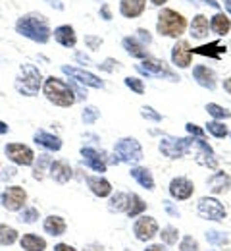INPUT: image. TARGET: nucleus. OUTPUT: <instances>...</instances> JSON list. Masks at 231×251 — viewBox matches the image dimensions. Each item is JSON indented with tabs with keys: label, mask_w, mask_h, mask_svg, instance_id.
Instances as JSON below:
<instances>
[{
	"label": "nucleus",
	"mask_w": 231,
	"mask_h": 251,
	"mask_svg": "<svg viewBox=\"0 0 231 251\" xmlns=\"http://www.w3.org/2000/svg\"><path fill=\"white\" fill-rule=\"evenodd\" d=\"M193 75H195L198 85H202V87H206V89H214V87H216V75H214V72L208 70L206 66H195Z\"/></svg>",
	"instance_id": "obj_19"
},
{
	"label": "nucleus",
	"mask_w": 231,
	"mask_h": 251,
	"mask_svg": "<svg viewBox=\"0 0 231 251\" xmlns=\"http://www.w3.org/2000/svg\"><path fill=\"white\" fill-rule=\"evenodd\" d=\"M226 8H228V12L231 14V0H226Z\"/></svg>",
	"instance_id": "obj_56"
},
{
	"label": "nucleus",
	"mask_w": 231,
	"mask_h": 251,
	"mask_svg": "<svg viewBox=\"0 0 231 251\" xmlns=\"http://www.w3.org/2000/svg\"><path fill=\"white\" fill-rule=\"evenodd\" d=\"M206 129H208L214 137H226V135H228V127L222 124V122H218V120L208 122V124H206Z\"/></svg>",
	"instance_id": "obj_36"
},
{
	"label": "nucleus",
	"mask_w": 231,
	"mask_h": 251,
	"mask_svg": "<svg viewBox=\"0 0 231 251\" xmlns=\"http://www.w3.org/2000/svg\"><path fill=\"white\" fill-rule=\"evenodd\" d=\"M187 127V131L191 133V135H195V137H200V139H204V131L198 127V126H195V124H187L185 126Z\"/></svg>",
	"instance_id": "obj_44"
},
{
	"label": "nucleus",
	"mask_w": 231,
	"mask_h": 251,
	"mask_svg": "<svg viewBox=\"0 0 231 251\" xmlns=\"http://www.w3.org/2000/svg\"><path fill=\"white\" fill-rule=\"evenodd\" d=\"M18 242V232L6 224H0V246H12Z\"/></svg>",
	"instance_id": "obj_33"
},
{
	"label": "nucleus",
	"mask_w": 231,
	"mask_h": 251,
	"mask_svg": "<svg viewBox=\"0 0 231 251\" xmlns=\"http://www.w3.org/2000/svg\"><path fill=\"white\" fill-rule=\"evenodd\" d=\"M85 43L89 45V49H99L100 45H102V39H99V37H85Z\"/></svg>",
	"instance_id": "obj_45"
},
{
	"label": "nucleus",
	"mask_w": 231,
	"mask_h": 251,
	"mask_svg": "<svg viewBox=\"0 0 231 251\" xmlns=\"http://www.w3.org/2000/svg\"><path fill=\"white\" fill-rule=\"evenodd\" d=\"M137 70H139L141 74L148 75V77H168V79H171V81H177V79H179V77H175V75L171 74V70H169L162 60H156V58H147V60H143V64L137 66Z\"/></svg>",
	"instance_id": "obj_8"
},
{
	"label": "nucleus",
	"mask_w": 231,
	"mask_h": 251,
	"mask_svg": "<svg viewBox=\"0 0 231 251\" xmlns=\"http://www.w3.org/2000/svg\"><path fill=\"white\" fill-rule=\"evenodd\" d=\"M54 39L60 45H64V47H75V43H77V37H75V31H73L71 25H60V27H56L54 29Z\"/></svg>",
	"instance_id": "obj_23"
},
{
	"label": "nucleus",
	"mask_w": 231,
	"mask_h": 251,
	"mask_svg": "<svg viewBox=\"0 0 231 251\" xmlns=\"http://www.w3.org/2000/svg\"><path fill=\"white\" fill-rule=\"evenodd\" d=\"M77 58H79V60H83V54H77ZM85 62L91 64V60H89V58H85Z\"/></svg>",
	"instance_id": "obj_57"
},
{
	"label": "nucleus",
	"mask_w": 231,
	"mask_h": 251,
	"mask_svg": "<svg viewBox=\"0 0 231 251\" xmlns=\"http://www.w3.org/2000/svg\"><path fill=\"white\" fill-rule=\"evenodd\" d=\"M160 151L168 158H181L191 151V139H181V137H169L166 135L160 139Z\"/></svg>",
	"instance_id": "obj_6"
},
{
	"label": "nucleus",
	"mask_w": 231,
	"mask_h": 251,
	"mask_svg": "<svg viewBox=\"0 0 231 251\" xmlns=\"http://www.w3.org/2000/svg\"><path fill=\"white\" fill-rule=\"evenodd\" d=\"M206 110H208V114H210V116H214L216 120L231 118L230 110H226L224 106H220V104H216V102H210V104H206Z\"/></svg>",
	"instance_id": "obj_34"
},
{
	"label": "nucleus",
	"mask_w": 231,
	"mask_h": 251,
	"mask_svg": "<svg viewBox=\"0 0 231 251\" xmlns=\"http://www.w3.org/2000/svg\"><path fill=\"white\" fill-rule=\"evenodd\" d=\"M131 176L143 186L145 189H154V178H152V174L147 170V168H141V166H137V168H131Z\"/></svg>",
	"instance_id": "obj_28"
},
{
	"label": "nucleus",
	"mask_w": 231,
	"mask_h": 251,
	"mask_svg": "<svg viewBox=\"0 0 231 251\" xmlns=\"http://www.w3.org/2000/svg\"><path fill=\"white\" fill-rule=\"evenodd\" d=\"M122 45H124L126 52H127V54H131L133 58H147L145 45H143V43H139L135 37H126V39L122 41Z\"/></svg>",
	"instance_id": "obj_24"
},
{
	"label": "nucleus",
	"mask_w": 231,
	"mask_h": 251,
	"mask_svg": "<svg viewBox=\"0 0 231 251\" xmlns=\"http://www.w3.org/2000/svg\"><path fill=\"white\" fill-rule=\"evenodd\" d=\"M150 2H152V4H156V6H162V4L168 2V0H150Z\"/></svg>",
	"instance_id": "obj_55"
},
{
	"label": "nucleus",
	"mask_w": 231,
	"mask_h": 251,
	"mask_svg": "<svg viewBox=\"0 0 231 251\" xmlns=\"http://www.w3.org/2000/svg\"><path fill=\"white\" fill-rule=\"evenodd\" d=\"M224 89H226V91L231 95V77H228V79L224 81Z\"/></svg>",
	"instance_id": "obj_51"
},
{
	"label": "nucleus",
	"mask_w": 231,
	"mask_h": 251,
	"mask_svg": "<svg viewBox=\"0 0 231 251\" xmlns=\"http://www.w3.org/2000/svg\"><path fill=\"white\" fill-rule=\"evenodd\" d=\"M191 149H193V153H195V158H197L198 164L208 166V168H212V170L218 166V160H216V157H214L212 147H210L204 139H200V137L191 139Z\"/></svg>",
	"instance_id": "obj_9"
},
{
	"label": "nucleus",
	"mask_w": 231,
	"mask_h": 251,
	"mask_svg": "<svg viewBox=\"0 0 231 251\" xmlns=\"http://www.w3.org/2000/svg\"><path fill=\"white\" fill-rule=\"evenodd\" d=\"M6 131H8V126H6L4 122H2V120H0V135H4Z\"/></svg>",
	"instance_id": "obj_53"
},
{
	"label": "nucleus",
	"mask_w": 231,
	"mask_h": 251,
	"mask_svg": "<svg viewBox=\"0 0 231 251\" xmlns=\"http://www.w3.org/2000/svg\"><path fill=\"white\" fill-rule=\"evenodd\" d=\"M114 153H116L118 160L127 162V164H135V162H139V160L143 158V149H141L139 141L133 139V137H124V139H120V141L116 143V147H114Z\"/></svg>",
	"instance_id": "obj_5"
},
{
	"label": "nucleus",
	"mask_w": 231,
	"mask_h": 251,
	"mask_svg": "<svg viewBox=\"0 0 231 251\" xmlns=\"http://www.w3.org/2000/svg\"><path fill=\"white\" fill-rule=\"evenodd\" d=\"M25 201H27V193L20 186H10L2 193V205L8 211H20L25 205Z\"/></svg>",
	"instance_id": "obj_12"
},
{
	"label": "nucleus",
	"mask_w": 231,
	"mask_h": 251,
	"mask_svg": "<svg viewBox=\"0 0 231 251\" xmlns=\"http://www.w3.org/2000/svg\"><path fill=\"white\" fill-rule=\"evenodd\" d=\"M202 2H206V4H210V6H212V8H220V6H218V2H216V0H202Z\"/></svg>",
	"instance_id": "obj_54"
},
{
	"label": "nucleus",
	"mask_w": 231,
	"mask_h": 251,
	"mask_svg": "<svg viewBox=\"0 0 231 251\" xmlns=\"http://www.w3.org/2000/svg\"><path fill=\"white\" fill-rule=\"evenodd\" d=\"M62 72L77 79L81 85H87V87H95V89H102L104 87V81L100 79L99 75L91 74V72H85V70H79V68H71V66H62Z\"/></svg>",
	"instance_id": "obj_11"
},
{
	"label": "nucleus",
	"mask_w": 231,
	"mask_h": 251,
	"mask_svg": "<svg viewBox=\"0 0 231 251\" xmlns=\"http://www.w3.org/2000/svg\"><path fill=\"white\" fill-rule=\"evenodd\" d=\"M198 215L206 220H224L226 219V207L214 199V197H202L197 207Z\"/></svg>",
	"instance_id": "obj_7"
},
{
	"label": "nucleus",
	"mask_w": 231,
	"mask_h": 251,
	"mask_svg": "<svg viewBox=\"0 0 231 251\" xmlns=\"http://www.w3.org/2000/svg\"><path fill=\"white\" fill-rule=\"evenodd\" d=\"M156 29L160 35L164 37H179L183 35L185 29H187V20L177 14L175 10H169V8H164L158 16V24H156Z\"/></svg>",
	"instance_id": "obj_3"
},
{
	"label": "nucleus",
	"mask_w": 231,
	"mask_h": 251,
	"mask_svg": "<svg viewBox=\"0 0 231 251\" xmlns=\"http://www.w3.org/2000/svg\"><path fill=\"white\" fill-rule=\"evenodd\" d=\"M50 157L48 155H41L39 157V162L35 164V168H33V178L35 180H42V176H44V168L46 166H50Z\"/></svg>",
	"instance_id": "obj_35"
},
{
	"label": "nucleus",
	"mask_w": 231,
	"mask_h": 251,
	"mask_svg": "<svg viewBox=\"0 0 231 251\" xmlns=\"http://www.w3.org/2000/svg\"><path fill=\"white\" fill-rule=\"evenodd\" d=\"M16 31L35 43H46L50 37L48 22L42 14H27L16 22Z\"/></svg>",
	"instance_id": "obj_1"
},
{
	"label": "nucleus",
	"mask_w": 231,
	"mask_h": 251,
	"mask_svg": "<svg viewBox=\"0 0 231 251\" xmlns=\"http://www.w3.org/2000/svg\"><path fill=\"white\" fill-rule=\"evenodd\" d=\"M145 251H166L164 246H148Z\"/></svg>",
	"instance_id": "obj_50"
},
{
	"label": "nucleus",
	"mask_w": 231,
	"mask_h": 251,
	"mask_svg": "<svg viewBox=\"0 0 231 251\" xmlns=\"http://www.w3.org/2000/svg\"><path fill=\"white\" fill-rule=\"evenodd\" d=\"M179 250L181 251H198L197 240L191 238V236H185V238L181 240V244H179Z\"/></svg>",
	"instance_id": "obj_41"
},
{
	"label": "nucleus",
	"mask_w": 231,
	"mask_h": 251,
	"mask_svg": "<svg viewBox=\"0 0 231 251\" xmlns=\"http://www.w3.org/2000/svg\"><path fill=\"white\" fill-rule=\"evenodd\" d=\"M208 188L212 193H224L231 188V178L226 172H216L208 178Z\"/></svg>",
	"instance_id": "obj_20"
},
{
	"label": "nucleus",
	"mask_w": 231,
	"mask_h": 251,
	"mask_svg": "<svg viewBox=\"0 0 231 251\" xmlns=\"http://www.w3.org/2000/svg\"><path fill=\"white\" fill-rule=\"evenodd\" d=\"M81 157H83V162L93 168L95 172H104L106 170V160L100 155L97 149H91V147H83L81 149Z\"/></svg>",
	"instance_id": "obj_16"
},
{
	"label": "nucleus",
	"mask_w": 231,
	"mask_h": 251,
	"mask_svg": "<svg viewBox=\"0 0 231 251\" xmlns=\"http://www.w3.org/2000/svg\"><path fill=\"white\" fill-rule=\"evenodd\" d=\"M208 29H210V25H208L206 16L198 14L197 18L193 20V24H191V35L195 39H204V37H208Z\"/></svg>",
	"instance_id": "obj_29"
},
{
	"label": "nucleus",
	"mask_w": 231,
	"mask_h": 251,
	"mask_svg": "<svg viewBox=\"0 0 231 251\" xmlns=\"http://www.w3.org/2000/svg\"><path fill=\"white\" fill-rule=\"evenodd\" d=\"M87 186L91 188V191L97 195V197H108L112 193V186L106 178H100V176H89L87 178Z\"/></svg>",
	"instance_id": "obj_22"
},
{
	"label": "nucleus",
	"mask_w": 231,
	"mask_h": 251,
	"mask_svg": "<svg viewBox=\"0 0 231 251\" xmlns=\"http://www.w3.org/2000/svg\"><path fill=\"white\" fill-rule=\"evenodd\" d=\"M44 232L50 236H62L66 232V220L62 217H48L44 220Z\"/></svg>",
	"instance_id": "obj_26"
},
{
	"label": "nucleus",
	"mask_w": 231,
	"mask_h": 251,
	"mask_svg": "<svg viewBox=\"0 0 231 251\" xmlns=\"http://www.w3.org/2000/svg\"><path fill=\"white\" fill-rule=\"evenodd\" d=\"M20 246L23 251H44L46 250V242L35 234H25L21 240H20Z\"/></svg>",
	"instance_id": "obj_25"
},
{
	"label": "nucleus",
	"mask_w": 231,
	"mask_h": 251,
	"mask_svg": "<svg viewBox=\"0 0 231 251\" xmlns=\"http://www.w3.org/2000/svg\"><path fill=\"white\" fill-rule=\"evenodd\" d=\"M162 242L166 244H169V246H173V244H177V238H179V232H177V228H173V226H166L164 230H162Z\"/></svg>",
	"instance_id": "obj_37"
},
{
	"label": "nucleus",
	"mask_w": 231,
	"mask_h": 251,
	"mask_svg": "<svg viewBox=\"0 0 231 251\" xmlns=\"http://www.w3.org/2000/svg\"><path fill=\"white\" fill-rule=\"evenodd\" d=\"M147 209V203L139 197V195H135V193H131V197H129V207H127V217H137V215H141L143 211Z\"/></svg>",
	"instance_id": "obj_32"
},
{
	"label": "nucleus",
	"mask_w": 231,
	"mask_h": 251,
	"mask_svg": "<svg viewBox=\"0 0 231 251\" xmlns=\"http://www.w3.org/2000/svg\"><path fill=\"white\" fill-rule=\"evenodd\" d=\"M100 14H102V18H104L106 22H108V20H112V14H110V10H108V6H106V4L100 8Z\"/></svg>",
	"instance_id": "obj_47"
},
{
	"label": "nucleus",
	"mask_w": 231,
	"mask_h": 251,
	"mask_svg": "<svg viewBox=\"0 0 231 251\" xmlns=\"http://www.w3.org/2000/svg\"><path fill=\"white\" fill-rule=\"evenodd\" d=\"M191 56H193V49L189 47V43L179 41L173 45L171 49V60L177 68H187L191 64Z\"/></svg>",
	"instance_id": "obj_15"
},
{
	"label": "nucleus",
	"mask_w": 231,
	"mask_h": 251,
	"mask_svg": "<svg viewBox=\"0 0 231 251\" xmlns=\"http://www.w3.org/2000/svg\"><path fill=\"white\" fill-rule=\"evenodd\" d=\"M126 85L135 91L137 95H143L145 93V85H143V79H139V77H126Z\"/></svg>",
	"instance_id": "obj_39"
},
{
	"label": "nucleus",
	"mask_w": 231,
	"mask_h": 251,
	"mask_svg": "<svg viewBox=\"0 0 231 251\" xmlns=\"http://www.w3.org/2000/svg\"><path fill=\"white\" fill-rule=\"evenodd\" d=\"M42 91L46 95V99H48L50 102H54L56 106L67 108V106H71V104L75 102V95H73L71 85L66 83V81H62V79H58V77H54V75L44 81Z\"/></svg>",
	"instance_id": "obj_2"
},
{
	"label": "nucleus",
	"mask_w": 231,
	"mask_h": 251,
	"mask_svg": "<svg viewBox=\"0 0 231 251\" xmlns=\"http://www.w3.org/2000/svg\"><path fill=\"white\" fill-rule=\"evenodd\" d=\"M133 232H135L137 240H141V242L152 240L158 234V222L152 219V217H141V219H137V222L133 224Z\"/></svg>",
	"instance_id": "obj_13"
},
{
	"label": "nucleus",
	"mask_w": 231,
	"mask_h": 251,
	"mask_svg": "<svg viewBox=\"0 0 231 251\" xmlns=\"http://www.w3.org/2000/svg\"><path fill=\"white\" fill-rule=\"evenodd\" d=\"M210 27L218 35H228L231 29V22L226 14H216L212 16V22H210Z\"/></svg>",
	"instance_id": "obj_30"
},
{
	"label": "nucleus",
	"mask_w": 231,
	"mask_h": 251,
	"mask_svg": "<svg viewBox=\"0 0 231 251\" xmlns=\"http://www.w3.org/2000/svg\"><path fill=\"white\" fill-rule=\"evenodd\" d=\"M147 0H122L120 2V12L126 18H139L145 12Z\"/></svg>",
	"instance_id": "obj_18"
},
{
	"label": "nucleus",
	"mask_w": 231,
	"mask_h": 251,
	"mask_svg": "<svg viewBox=\"0 0 231 251\" xmlns=\"http://www.w3.org/2000/svg\"><path fill=\"white\" fill-rule=\"evenodd\" d=\"M54 251H77L75 248H71V246H67V244H58Z\"/></svg>",
	"instance_id": "obj_48"
},
{
	"label": "nucleus",
	"mask_w": 231,
	"mask_h": 251,
	"mask_svg": "<svg viewBox=\"0 0 231 251\" xmlns=\"http://www.w3.org/2000/svg\"><path fill=\"white\" fill-rule=\"evenodd\" d=\"M35 143L48 149V151H60L62 149V141L60 137L52 135V133H46V131H37L35 133Z\"/></svg>",
	"instance_id": "obj_21"
},
{
	"label": "nucleus",
	"mask_w": 231,
	"mask_h": 251,
	"mask_svg": "<svg viewBox=\"0 0 231 251\" xmlns=\"http://www.w3.org/2000/svg\"><path fill=\"white\" fill-rule=\"evenodd\" d=\"M193 191H195L193 182H191L189 178H183V176L173 178L171 184H169V195H171L173 199H177V201H185V199H189V197L193 195Z\"/></svg>",
	"instance_id": "obj_14"
},
{
	"label": "nucleus",
	"mask_w": 231,
	"mask_h": 251,
	"mask_svg": "<svg viewBox=\"0 0 231 251\" xmlns=\"http://www.w3.org/2000/svg\"><path fill=\"white\" fill-rule=\"evenodd\" d=\"M87 251H104V250H102V246H99V244H93V246L87 248Z\"/></svg>",
	"instance_id": "obj_52"
},
{
	"label": "nucleus",
	"mask_w": 231,
	"mask_h": 251,
	"mask_svg": "<svg viewBox=\"0 0 231 251\" xmlns=\"http://www.w3.org/2000/svg\"><path fill=\"white\" fill-rule=\"evenodd\" d=\"M50 176L58 184H66V182H69V178L73 176V170H71V166L67 164L66 160H52L50 162Z\"/></svg>",
	"instance_id": "obj_17"
},
{
	"label": "nucleus",
	"mask_w": 231,
	"mask_h": 251,
	"mask_svg": "<svg viewBox=\"0 0 231 251\" xmlns=\"http://www.w3.org/2000/svg\"><path fill=\"white\" fill-rule=\"evenodd\" d=\"M193 54H200V56H212V58H220L222 54H226V47L218 45V43H210V45H202L193 49Z\"/></svg>",
	"instance_id": "obj_27"
},
{
	"label": "nucleus",
	"mask_w": 231,
	"mask_h": 251,
	"mask_svg": "<svg viewBox=\"0 0 231 251\" xmlns=\"http://www.w3.org/2000/svg\"><path fill=\"white\" fill-rule=\"evenodd\" d=\"M4 151H6V155L12 162H16L20 166H29V164H33L35 160L33 151L27 145H21V143H8L4 147Z\"/></svg>",
	"instance_id": "obj_10"
},
{
	"label": "nucleus",
	"mask_w": 231,
	"mask_h": 251,
	"mask_svg": "<svg viewBox=\"0 0 231 251\" xmlns=\"http://www.w3.org/2000/svg\"><path fill=\"white\" fill-rule=\"evenodd\" d=\"M41 83H42V75L41 72L31 66V64H23L20 68V75L16 79V89L25 97H33L39 93L41 89Z\"/></svg>",
	"instance_id": "obj_4"
},
{
	"label": "nucleus",
	"mask_w": 231,
	"mask_h": 251,
	"mask_svg": "<svg viewBox=\"0 0 231 251\" xmlns=\"http://www.w3.org/2000/svg\"><path fill=\"white\" fill-rule=\"evenodd\" d=\"M137 33H139V37L143 39V45H145V43H147V45H150V43H152V37L148 35L147 29H137Z\"/></svg>",
	"instance_id": "obj_46"
},
{
	"label": "nucleus",
	"mask_w": 231,
	"mask_h": 251,
	"mask_svg": "<svg viewBox=\"0 0 231 251\" xmlns=\"http://www.w3.org/2000/svg\"><path fill=\"white\" fill-rule=\"evenodd\" d=\"M141 116L147 118V120H152V122H160V120H162V116H160L154 108H150V106H143V108H141Z\"/></svg>",
	"instance_id": "obj_42"
},
{
	"label": "nucleus",
	"mask_w": 231,
	"mask_h": 251,
	"mask_svg": "<svg viewBox=\"0 0 231 251\" xmlns=\"http://www.w3.org/2000/svg\"><path fill=\"white\" fill-rule=\"evenodd\" d=\"M129 197H131V193H116V195H112V199H110V211L127 213Z\"/></svg>",
	"instance_id": "obj_31"
},
{
	"label": "nucleus",
	"mask_w": 231,
	"mask_h": 251,
	"mask_svg": "<svg viewBox=\"0 0 231 251\" xmlns=\"http://www.w3.org/2000/svg\"><path fill=\"white\" fill-rule=\"evenodd\" d=\"M206 240H208L210 244H214V246H224V244H228V238H226L222 232H208V234H206Z\"/></svg>",
	"instance_id": "obj_40"
},
{
	"label": "nucleus",
	"mask_w": 231,
	"mask_h": 251,
	"mask_svg": "<svg viewBox=\"0 0 231 251\" xmlns=\"http://www.w3.org/2000/svg\"><path fill=\"white\" fill-rule=\"evenodd\" d=\"M166 209H168V213H169V215H173V217H179V211H177V209H173L169 203H166Z\"/></svg>",
	"instance_id": "obj_49"
},
{
	"label": "nucleus",
	"mask_w": 231,
	"mask_h": 251,
	"mask_svg": "<svg viewBox=\"0 0 231 251\" xmlns=\"http://www.w3.org/2000/svg\"><path fill=\"white\" fill-rule=\"evenodd\" d=\"M99 114L100 112L95 106H87V108L83 110V122H85V124H93V122L99 118Z\"/></svg>",
	"instance_id": "obj_43"
},
{
	"label": "nucleus",
	"mask_w": 231,
	"mask_h": 251,
	"mask_svg": "<svg viewBox=\"0 0 231 251\" xmlns=\"http://www.w3.org/2000/svg\"><path fill=\"white\" fill-rule=\"evenodd\" d=\"M20 222H27V224H31V222H35V220L39 219V211L37 209H33V207H25L21 213H20Z\"/></svg>",
	"instance_id": "obj_38"
}]
</instances>
